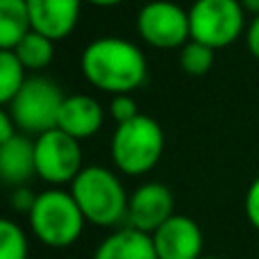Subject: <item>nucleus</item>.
<instances>
[{"label": "nucleus", "mask_w": 259, "mask_h": 259, "mask_svg": "<svg viewBox=\"0 0 259 259\" xmlns=\"http://www.w3.org/2000/svg\"><path fill=\"white\" fill-rule=\"evenodd\" d=\"M64 98L66 96L57 82L44 75H32L12 98V103L5 105V109L12 114L21 132L39 137V134L57 127Z\"/></svg>", "instance_id": "39448f33"}, {"label": "nucleus", "mask_w": 259, "mask_h": 259, "mask_svg": "<svg viewBox=\"0 0 259 259\" xmlns=\"http://www.w3.org/2000/svg\"><path fill=\"white\" fill-rule=\"evenodd\" d=\"M164 155V130L152 116L139 114L121 123L112 137V159L118 170L132 178L146 175Z\"/></svg>", "instance_id": "20e7f679"}, {"label": "nucleus", "mask_w": 259, "mask_h": 259, "mask_svg": "<svg viewBox=\"0 0 259 259\" xmlns=\"http://www.w3.org/2000/svg\"><path fill=\"white\" fill-rule=\"evenodd\" d=\"M159 259H200L202 230L191 216L173 214L150 234Z\"/></svg>", "instance_id": "9d476101"}, {"label": "nucleus", "mask_w": 259, "mask_h": 259, "mask_svg": "<svg viewBox=\"0 0 259 259\" xmlns=\"http://www.w3.org/2000/svg\"><path fill=\"white\" fill-rule=\"evenodd\" d=\"M94 259H159L152 237L141 230L121 228L100 241Z\"/></svg>", "instance_id": "4468645a"}, {"label": "nucleus", "mask_w": 259, "mask_h": 259, "mask_svg": "<svg viewBox=\"0 0 259 259\" xmlns=\"http://www.w3.org/2000/svg\"><path fill=\"white\" fill-rule=\"evenodd\" d=\"M241 5H243V9H246V12L252 14V16H257V14H259V0H241Z\"/></svg>", "instance_id": "a878e982"}, {"label": "nucleus", "mask_w": 259, "mask_h": 259, "mask_svg": "<svg viewBox=\"0 0 259 259\" xmlns=\"http://www.w3.org/2000/svg\"><path fill=\"white\" fill-rule=\"evenodd\" d=\"M84 0H27L32 30L62 41L75 30Z\"/></svg>", "instance_id": "9b49d317"}, {"label": "nucleus", "mask_w": 259, "mask_h": 259, "mask_svg": "<svg viewBox=\"0 0 259 259\" xmlns=\"http://www.w3.org/2000/svg\"><path fill=\"white\" fill-rule=\"evenodd\" d=\"M191 39L214 50L228 48L246 27V9L241 0H196L189 9Z\"/></svg>", "instance_id": "423d86ee"}, {"label": "nucleus", "mask_w": 259, "mask_h": 259, "mask_svg": "<svg viewBox=\"0 0 259 259\" xmlns=\"http://www.w3.org/2000/svg\"><path fill=\"white\" fill-rule=\"evenodd\" d=\"M173 207H175L173 193H170V189L166 184L146 182L130 196L125 221L130 228L152 234L175 214Z\"/></svg>", "instance_id": "1a4fd4ad"}, {"label": "nucleus", "mask_w": 259, "mask_h": 259, "mask_svg": "<svg viewBox=\"0 0 259 259\" xmlns=\"http://www.w3.org/2000/svg\"><path fill=\"white\" fill-rule=\"evenodd\" d=\"M103 123H105V112L96 98L84 94H73L64 98L57 127L64 130L66 134L82 141V139L98 134Z\"/></svg>", "instance_id": "f8f14e48"}, {"label": "nucleus", "mask_w": 259, "mask_h": 259, "mask_svg": "<svg viewBox=\"0 0 259 259\" xmlns=\"http://www.w3.org/2000/svg\"><path fill=\"white\" fill-rule=\"evenodd\" d=\"M84 3L94 5V7H116V5L125 3V0H84Z\"/></svg>", "instance_id": "393cba45"}, {"label": "nucleus", "mask_w": 259, "mask_h": 259, "mask_svg": "<svg viewBox=\"0 0 259 259\" xmlns=\"http://www.w3.org/2000/svg\"><path fill=\"white\" fill-rule=\"evenodd\" d=\"M32 32L27 0H0V50H14Z\"/></svg>", "instance_id": "2eb2a0df"}, {"label": "nucleus", "mask_w": 259, "mask_h": 259, "mask_svg": "<svg viewBox=\"0 0 259 259\" xmlns=\"http://www.w3.org/2000/svg\"><path fill=\"white\" fill-rule=\"evenodd\" d=\"M246 46L252 57L259 59V14L252 16L250 25H248V30H246Z\"/></svg>", "instance_id": "5701e85b"}, {"label": "nucleus", "mask_w": 259, "mask_h": 259, "mask_svg": "<svg viewBox=\"0 0 259 259\" xmlns=\"http://www.w3.org/2000/svg\"><path fill=\"white\" fill-rule=\"evenodd\" d=\"M27 223L44 246L68 248L80 239L87 219L71 191L48 189L36 196L34 207L27 214Z\"/></svg>", "instance_id": "7ed1b4c3"}, {"label": "nucleus", "mask_w": 259, "mask_h": 259, "mask_svg": "<svg viewBox=\"0 0 259 259\" xmlns=\"http://www.w3.org/2000/svg\"><path fill=\"white\" fill-rule=\"evenodd\" d=\"M27 68L21 64L14 50H0V103L9 105L12 98L25 84Z\"/></svg>", "instance_id": "f3484780"}, {"label": "nucleus", "mask_w": 259, "mask_h": 259, "mask_svg": "<svg viewBox=\"0 0 259 259\" xmlns=\"http://www.w3.org/2000/svg\"><path fill=\"white\" fill-rule=\"evenodd\" d=\"M16 134H18L16 121L12 118V114H9L7 109H3V112H0V143L9 141V139L16 137Z\"/></svg>", "instance_id": "b1692460"}, {"label": "nucleus", "mask_w": 259, "mask_h": 259, "mask_svg": "<svg viewBox=\"0 0 259 259\" xmlns=\"http://www.w3.org/2000/svg\"><path fill=\"white\" fill-rule=\"evenodd\" d=\"M36 175L48 184H68L77 178L82 166L80 141L64 130L55 127L39 134L34 141Z\"/></svg>", "instance_id": "6e6552de"}, {"label": "nucleus", "mask_w": 259, "mask_h": 259, "mask_svg": "<svg viewBox=\"0 0 259 259\" xmlns=\"http://www.w3.org/2000/svg\"><path fill=\"white\" fill-rule=\"evenodd\" d=\"M36 196L39 193H34L30 187H14V191H12V209L14 211H18V214H30L32 211V207H34V202H36Z\"/></svg>", "instance_id": "4be33fe9"}, {"label": "nucleus", "mask_w": 259, "mask_h": 259, "mask_svg": "<svg viewBox=\"0 0 259 259\" xmlns=\"http://www.w3.org/2000/svg\"><path fill=\"white\" fill-rule=\"evenodd\" d=\"M71 193L87 223L114 228L127 219V193L116 173L98 164L84 166L71 182Z\"/></svg>", "instance_id": "f03ea898"}, {"label": "nucleus", "mask_w": 259, "mask_h": 259, "mask_svg": "<svg viewBox=\"0 0 259 259\" xmlns=\"http://www.w3.org/2000/svg\"><path fill=\"white\" fill-rule=\"evenodd\" d=\"M137 32L152 48H182L191 41L189 9H182L173 0H150L137 14Z\"/></svg>", "instance_id": "0eeeda50"}, {"label": "nucleus", "mask_w": 259, "mask_h": 259, "mask_svg": "<svg viewBox=\"0 0 259 259\" xmlns=\"http://www.w3.org/2000/svg\"><path fill=\"white\" fill-rule=\"evenodd\" d=\"M214 53H216L214 48L191 39L180 48V66H182V71L187 73V75L202 77L214 66Z\"/></svg>", "instance_id": "a211bd4d"}, {"label": "nucleus", "mask_w": 259, "mask_h": 259, "mask_svg": "<svg viewBox=\"0 0 259 259\" xmlns=\"http://www.w3.org/2000/svg\"><path fill=\"white\" fill-rule=\"evenodd\" d=\"M200 259H223V257H205V255H202Z\"/></svg>", "instance_id": "bb28decb"}, {"label": "nucleus", "mask_w": 259, "mask_h": 259, "mask_svg": "<svg viewBox=\"0 0 259 259\" xmlns=\"http://www.w3.org/2000/svg\"><path fill=\"white\" fill-rule=\"evenodd\" d=\"M16 57L21 59V64L27 71H44L53 64L55 57V41L48 39L41 32H27L21 39V44L14 48Z\"/></svg>", "instance_id": "dca6fc26"}, {"label": "nucleus", "mask_w": 259, "mask_h": 259, "mask_svg": "<svg viewBox=\"0 0 259 259\" xmlns=\"http://www.w3.org/2000/svg\"><path fill=\"white\" fill-rule=\"evenodd\" d=\"M80 68L91 87L107 94H132L146 82L148 64L139 46L121 36L91 41L80 57Z\"/></svg>", "instance_id": "f257e3e1"}, {"label": "nucleus", "mask_w": 259, "mask_h": 259, "mask_svg": "<svg viewBox=\"0 0 259 259\" xmlns=\"http://www.w3.org/2000/svg\"><path fill=\"white\" fill-rule=\"evenodd\" d=\"M30 246L23 228L12 219L0 221V259H27Z\"/></svg>", "instance_id": "6ab92c4d"}, {"label": "nucleus", "mask_w": 259, "mask_h": 259, "mask_svg": "<svg viewBox=\"0 0 259 259\" xmlns=\"http://www.w3.org/2000/svg\"><path fill=\"white\" fill-rule=\"evenodd\" d=\"M243 209H246L248 223L255 230H259V178L252 180L250 187H248L246 200H243Z\"/></svg>", "instance_id": "412c9836"}, {"label": "nucleus", "mask_w": 259, "mask_h": 259, "mask_svg": "<svg viewBox=\"0 0 259 259\" xmlns=\"http://www.w3.org/2000/svg\"><path fill=\"white\" fill-rule=\"evenodd\" d=\"M109 114L116 121V125H121V123L137 118L141 112L137 107V100L130 94H116V96H112V103H109Z\"/></svg>", "instance_id": "aec40b11"}, {"label": "nucleus", "mask_w": 259, "mask_h": 259, "mask_svg": "<svg viewBox=\"0 0 259 259\" xmlns=\"http://www.w3.org/2000/svg\"><path fill=\"white\" fill-rule=\"evenodd\" d=\"M36 175L34 141L18 132L0 143V178L9 187H23Z\"/></svg>", "instance_id": "ddd939ff"}]
</instances>
